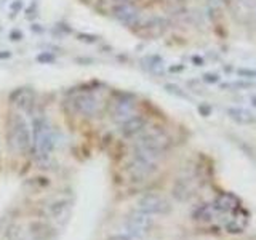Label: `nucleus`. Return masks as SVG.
Masks as SVG:
<instances>
[{"instance_id": "1", "label": "nucleus", "mask_w": 256, "mask_h": 240, "mask_svg": "<svg viewBox=\"0 0 256 240\" xmlns=\"http://www.w3.org/2000/svg\"><path fill=\"white\" fill-rule=\"evenodd\" d=\"M8 142H10V148L18 154H24L32 146V133L26 118L21 114L10 116V120H8Z\"/></svg>"}, {"instance_id": "3", "label": "nucleus", "mask_w": 256, "mask_h": 240, "mask_svg": "<svg viewBox=\"0 0 256 240\" xmlns=\"http://www.w3.org/2000/svg\"><path fill=\"white\" fill-rule=\"evenodd\" d=\"M136 110V98L132 93H116L109 102V112L116 122L124 124L125 120L132 118Z\"/></svg>"}, {"instance_id": "9", "label": "nucleus", "mask_w": 256, "mask_h": 240, "mask_svg": "<svg viewBox=\"0 0 256 240\" xmlns=\"http://www.w3.org/2000/svg\"><path fill=\"white\" fill-rule=\"evenodd\" d=\"M229 116L236 120L238 124H252L254 122V117L250 114L248 110H244V109H229Z\"/></svg>"}, {"instance_id": "8", "label": "nucleus", "mask_w": 256, "mask_h": 240, "mask_svg": "<svg viewBox=\"0 0 256 240\" xmlns=\"http://www.w3.org/2000/svg\"><path fill=\"white\" fill-rule=\"evenodd\" d=\"M144 128H146V120L140 116H133L122 124V133L125 136H136L141 134Z\"/></svg>"}, {"instance_id": "12", "label": "nucleus", "mask_w": 256, "mask_h": 240, "mask_svg": "<svg viewBox=\"0 0 256 240\" xmlns=\"http://www.w3.org/2000/svg\"><path fill=\"white\" fill-rule=\"evenodd\" d=\"M212 2H213L214 5H222L224 2H226V0H212Z\"/></svg>"}, {"instance_id": "2", "label": "nucleus", "mask_w": 256, "mask_h": 240, "mask_svg": "<svg viewBox=\"0 0 256 240\" xmlns=\"http://www.w3.org/2000/svg\"><path fill=\"white\" fill-rule=\"evenodd\" d=\"M32 146L36 148L38 157L50 156V152L54 146V138L50 125L42 117H37L34 122V136H32Z\"/></svg>"}, {"instance_id": "5", "label": "nucleus", "mask_w": 256, "mask_h": 240, "mask_svg": "<svg viewBox=\"0 0 256 240\" xmlns=\"http://www.w3.org/2000/svg\"><path fill=\"white\" fill-rule=\"evenodd\" d=\"M72 106L78 112V114L86 116V117H93L96 112H100L101 101L100 98L92 92H82L77 93L74 98H72Z\"/></svg>"}, {"instance_id": "11", "label": "nucleus", "mask_w": 256, "mask_h": 240, "mask_svg": "<svg viewBox=\"0 0 256 240\" xmlns=\"http://www.w3.org/2000/svg\"><path fill=\"white\" fill-rule=\"evenodd\" d=\"M226 229H228V232H230V234H240V232H244V228L240 226V224H237L236 221L228 222Z\"/></svg>"}, {"instance_id": "4", "label": "nucleus", "mask_w": 256, "mask_h": 240, "mask_svg": "<svg viewBox=\"0 0 256 240\" xmlns=\"http://www.w3.org/2000/svg\"><path fill=\"white\" fill-rule=\"evenodd\" d=\"M140 8L130 0H118L112 6V16L125 26H133L140 20Z\"/></svg>"}, {"instance_id": "7", "label": "nucleus", "mask_w": 256, "mask_h": 240, "mask_svg": "<svg viewBox=\"0 0 256 240\" xmlns=\"http://www.w3.org/2000/svg\"><path fill=\"white\" fill-rule=\"evenodd\" d=\"M212 208L221 213L236 212V210H240V200L237 196L232 194V192H226V194H221L220 197H216Z\"/></svg>"}, {"instance_id": "10", "label": "nucleus", "mask_w": 256, "mask_h": 240, "mask_svg": "<svg viewBox=\"0 0 256 240\" xmlns=\"http://www.w3.org/2000/svg\"><path fill=\"white\" fill-rule=\"evenodd\" d=\"M212 205H202V206H198L196 213H194V220H210L212 218Z\"/></svg>"}, {"instance_id": "6", "label": "nucleus", "mask_w": 256, "mask_h": 240, "mask_svg": "<svg viewBox=\"0 0 256 240\" xmlns=\"http://www.w3.org/2000/svg\"><path fill=\"white\" fill-rule=\"evenodd\" d=\"M140 210L149 214H164L166 212H170V204L160 196L149 194L140 200Z\"/></svg>"}]
</instances>
